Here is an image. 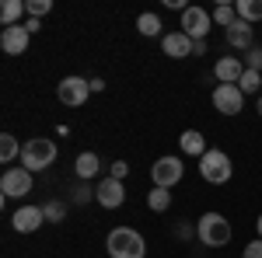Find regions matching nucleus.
I'll list each match as a JSON object with an SVG mask.
<instances>
[{"label":"nucleus","instance_id":"72a5a7b5","mask_svg":"<svg viewBox=\"0 0 262 258\" xmlns=\"http://www.w3.org/2000/svg\"><path fill=\"white\" fill-rule=\"evenodd\" d=\"M95 91H105V80H101V77L91 80V95H95Z\"/></svg>","mask_w":262,"mask_h":258},{"label":"nucleus","instance_id":"ddd939ff","mask_svg":"<svg viewBox=\"0 0 262 258\" xmlns=\"http://www.w3.org/2000/svg\"><path fill=\"white\" fill-rule=\"evenodd\" d=\"M192 45H196V42L189 39L185 32H168V35L161 39L164 56H171V60H185V56H192Z\"/></svg>","mask_w":262,"mask_h":258},{"label":"nucleus","instance_id":"1a4fd4ad","mask_svg":"<svg viewBox=\"0 0 262 258\" xmlns=\"http://www.w3.org/2000/svg\"><path fill=\"white\" fill-rule=\"evenodd\" d=\"M182 175H185V168H182L179 157H158L154 160V168H150V178L158 189H171V185H179Z\"/></svg>","mask_w":262,"mask_h":258},{"label":"nucleus","instance_id":"c85d7f7f","mask_svg":"<svg viewBox=\"0 0 262 258\" xmlns=\"http://www.w3.org/2000/svg\"><path fill=\"white\" fill-rule=\"evenodd\" d=\"M242 258H262V238H255L252 244H245Z\"/></svg>","mask_w":262,"mask_h":258},{"label":"nucleus","instance_id":"f3484780","mask_svg":"<svg viewBox=\"0 0 262 258\" xmlns=\"http://www.w3.org/2000/svg\"><path fill=\"white\" fill-rule=\"evenodd\" d=\"M21 14H28V0H4V7H0V25H4V28L25 25Z\"/></svg>","mask_w":262,"mask_h":258},{"label":"nucleus","instance_id":"20e7f679","mask_svg":"<svg viewBox=\"0 0 262 258\" xmlns=\"http://www.w3.org/2000/svg\"><path fill=\"white\" fill-rule=\"evenodd\" d=\"M200 175H203V181H210V185H227L231 175H234V164H231V157H227L224 150L210 147L200 157Z\"/></svg>","mask_w":262,"mask_h":258},{"label":"nucleus","instance_id":"423d86ee","mask_svg":"<svg viewBox=\"0 0 262 258\" xmlns=\"http://www.w3.org/2000/svg\"><path fill=\"white\" fill-rule=\"evenodd\" d=\"M210 28H213V14H210V11H203V7L182 11V32H185L192 42H203L206 35H210Z\"/></svg>","mask_w":262,"mask_h":258},{"label":"nucleus","instance_id":"a211bd4d","mask_svg":"<svg viewBox=\"0 0 262 258\" xmlns=\"http://www.w3.org/2000/svg\"><path fill=\"white\" fill-rule=\"evenodd\" d=\"M98 168H101V160L95 150H84V154H77V160H74V171H77V178H95L98 175Z\"/></svg>","mask_w":262,"mask_h":258},{"label":"nucleus","instance_id":"0eeeda50","mask_svg":"<svg viewBox=\"0 0 262 258\" xmlns=\"http://www.w3.org/2000/svg\"><path fill=\"white\" fill-rule=\"evenodd\" d=\"M0 192L4 199H21L32 192V171L28 168H7L0 175Z\"/></svg>","mask_w":262,"mask_h":258},{"label":"nucleus","instance_id":"412c9836","mask_svg":"<svg viewBox=\"0 0 262 258\" xmlns=\"http://www.w3.org/2000/svg\"><path fill=\"white\" fill-rule=\"evenodd\" d=\"M137 28H140V35L154 39V35H161V18H158L154 11H147V14H140V18H137Z\"/></svg>","mask_w":262,"mask_h":258},{"label":"nucleus","instance_id":"b1692460","mask_svg":"<svg viewBox=\"0 0 262 258\" xmlns=\"http://www.w3.org/2000/svg\"><path fill=\"white\" fill-rule=\"evenodd\" d=\"M18 154H21L18 139L11 136V133H4V136H0V160H4V164H11V160L18 157Z\"/></svg>","mask_w":262,"mask_h":258},{"label":"nucleus","instance_id":"2eb2a0df","mask_svg":"<svg viewBox=\"0 0 262 258\" xmlns=\"http://www.w3.org/2000/svg\"><path fill=\"white\" fill-rule=\"evenodd\" d=\"M227 45H231V49H245V53H248V49L255 45V39H252V25L238 18L231 28H227Z\"/></svg>","mask_w":262,"mask_h":258},{"label":"nucleus","instance_id":"7c9ffc66","mask_svg":"<svg viewBox=\"0 0 262 258\" xmlns=\"http://www.w3.org/2000/svg\"><path fill=\"white\" fill-rule=\"evenodd\" d=\"M175 238H182V241H192V238H196V227H185V223H182V227H175Z\"/></svg>","mask_w":262,"mask_h":258},{"label":"nucleus","instance_id":"2f4dec72","mask_svg":"<svg viewBox=\"0 0 262 258\" xmlns=\"http://www.w3.org/2000/svg\"><path fill=\"white\" fill-rule=\"evenodd\" d=\"M25 28H28V35H35V32L42 28V21L39 18H25Z\"/></svg>","mask_w":262,"mask_h":258},{"label":"nucleus","instance_id":"dca6fc26","mask_svg":"<svg viewBox=\"0 0 262 258\" xmlns=\"http://www.w3.org/2000/svg\"><path fill=\"white\" fill-rule=\"evenodd\" d=\"M179 147H182V154H189V157H203V154L210 150L200 129H185V133L179 136Z\"/></svg>","mask_w":262,"mask_h":258},{"label":"nucleus","instance_id":"473e14b6","mask_svg":"<svg viewBox=\"0 0 262 258\" xmlns=\"http://www.w3.org/2000/svg\"><path fill=\"white\" fill-rule=\"evenodd\" d=\"M192 56H206V39H203V42H196V45H192Z\"/></svg>","mask_w":262,"mask_h":258},{"label":"nucleus","instance_id":"39448f33","mask_svg":"<svg viewBox=\"0 0 262 258\" xmlns=\"http://www.w3.org/2000/svg\"><path fill=\"white\" fill-rule=\"evenodd\" d=\"M56 98L67 105V108H81L84 101L91 98V80L84 77H63L56 84Z\"/></svg>","mask_w":262,"mask_h":258},{"label":"nucleus","instance_id":"6e6552de","mask_svg":"<svg viewBox=\"0 0 262 258\" xmlns=\"http://www.w3.org/2000/svg\"><path fill=\"white\" fill-rule=\"evenodd\" d=\"M213 108L221 112V115H238L245 108V95L238 84H217L213 87Z\"/></svg>","mask_w":262,"mask_h":258},{"label":"nucleus","instance_id":"c756f323","mask_svg":"<svg viewBox=\"0 0 262 258\" xmlns=\"http://www.w3.org/2000/svg\"><path fill=\"white\" fill-rule=\"evenodd\" d=\"M126 175H129V164H126V160H116V164H112V178H126Z\"/></svg>","mask_w":262,"mask_h":258},{"label":"nucleus","instance_id":"5701e85b","mask_svg":"<svg viewBox=\"0 0 262 258\" xmlns=\"http://www.w3.org/2000/svg\"><path fill=\"white\" fill-rule=\"evenodd\" d=\"M238 87H242L245 98H248V95H259V87H262V74H259V70H245L242 80H238Z\"/></svg>","mask_w":262,"mask_h":258},{"label":"nucleus","instance_id":"aec40b11","mask_svg":"<svg viewBox=\"0 0 262 258\" xmlns=\"http://www.w3.org/2000/svg\"><path fill=\"white\" fill-rule=\"evenodd\" d=\"M234 7H238V18L248 21V25L252 21H262V0H238Z\"/></svg>","mask_w":262,"mask_h":258},{"label":"nucleus","instance_id":"f704fd0d","mask_svg":"<svg viewBox=\"0 0 262 258\" xmlns=\"http://www.w3.org/2000/svg\"><path fill=\"white\" fill-rule=\"evenodd\" d=\"M255 230H259V238H262V213H259V220H255Z\"/></svg>","mask_w":262,"mask_h":258},{"label":"nucleus","instance_id":"f257e3e1","mask_svg":"<svg viewBox=\"0 0 262 258\" xmlns=\"http://www.w3.org/2000/svg\"><path fill=\"white\" fill-rule=\"evenodd\" d=\"M105 251H108V258H143L147 255V241L133 227H116L105 238Z\"/></svg>","mask_w":262,"mask_h":258},{"label":"nucleus","instance_id":"4be33fe9","mask_svg":"<svg viewBox=\"0 0 262 258\" xmlns=\"http://www.w3.org/2000/svg\"><path fill=\"white\" fill-rule=\"evenodd\" d=\"M234 21H238V7H234V4H217V11H213V25L231 28Z\"/></svg>","mask_w":262,"mask_h":258},{"label":"nucleus","instance_id":"7ed1b4c3","mask_svg":"<svg viewBox=\"0 0 262 258\" xmlns=\"http://www.w3.org/2000/svg\"><path fill=\"white\" fill-rule=\"evenodd\" d=\"M56 143L53 139H46V136H35V139H28L25 147H21V168H28L32 175L35 171H46L53 160H56Z\"/></svg>","mask_w":262,"mask_h":258},{"label":"nucleus","instance_id":"f03ea898","mask_svg":"<svg viewBox=\"0 0 262 258\" xmlns=\"http://www.w3.org/2000/svg\"><path fill=\"white\" fill-rule=\"evenodd\" d=\"M196 238L206 244V248H224L227 241H231V223H227V217L224 213H203L200 220H196Z\"/></svg>","mask_w":262,"mask_h":258},{"label":"nucleus","instance_id":"4468645a","mask_svg":"<svg viewBox=\"0 0 262 258\" xmlns=\"http://www.w3.org/2000/svg\"><path fill=\"white\" fill-rule=\"evenodd\" d=\"M242 74H245V63L238 56H221L217 66H213V77L221 80V84H238Z\"/></svg>","mask_w":262,"mask_h":258},{"label":"nucleus","instance_id":"f8f14e48","mask_svg":"<svg viewBox=\"0 0 262 258\" xmlns=\"http://www.w3.org/2000/svg\"><path fill=\"white\" fill-rule=\"evenodd\" d=\"M11 223H14L18 234H35L42 223H46V209L42 206H21L18 213L11 217Z\"/></svg>","mask_w":262,"mask_h":258},{"label":"nucleus","instance_id":"cd10ccee","mask_svg":"<svg viewBox=\"0 0 262 258\" xmlns=\"http://www.w3.org/2000/svg\"><path fill=\"white\" fill-rule=\"evenodd\" d=\"M91 199H95V189H88V185H77V189H74V202H77V206L91 202Z\"/></svg>","mask_w":262,"mask_h":258},{"label":"nucleus","instance_id":"bb28decb","mask_svg":"<svg viewBox=\"0 0 262 258\" xmlns=\"http://www.w3.org/2000/svg\"><path fill=\"white\" fill-rule=\"evenodd\" d=\"M49 11H53L49 0H28V18H46Z\"/></svg>","mask_w":262,"mask_h":258},{"label":"nucleus","instance_id":"9b49d317","mask_svg":"<svg viewBox=\"0 0 262 258\" xmlns=\"http://www.w3.org/2000/svg\"><path fill=\"white\" fill-rule=\"evenodd\" d=\"M28 42H32V35H28L25 25H11V28L0 32V49H4L7 56H21V53L28 49Z\"/></svg>","mask_w":262,"mask_h":258},{"label":"nucleus","instance_id":"393cba45","mask_svg":"<svg viewBox=\"0 0 262 258\" xmlns=\"http://www.w3.org/2000/svg\"><path fill=\"white\" fill-rule=\"evenodd\" d=\"M42 209H46V220H49V223H63V217H67V206L56 202V199H53V202H46Z\"/></svg>","mask_w":262,"mask_h":258},{"label":"nucleus","instance_id":"a878e982","mask_svg":"<svg viewBox=\"0 0 262 258\" xmlns=\"http://www.w3.org/2000/svg\"><path fill=\"white\" fill-rule=\"evenodd\" d=\"M245 70H259L262 74V45H252L245 53Z\"/></svg>","mask_w":262,"mask_h":258},{"label":"nucleus","instance_id":"c9c22d12","mask_svg":"<svg viewBox=\"0 0 262 258\" xmlns=\"http://www.w3.org/2000/svg\"><path fill=\"white\" fill-rule=\"evenodd\" d=\"M255 112H259V115H262V95H259V101H255Z\"/></svg>","mask_w":262,"mask_h":258},{"label":"nucleus","instance_id":"6ab92c4d","mask_svg":"<svg viewBox=\"0 0 262 258\" xmlns=\"http://www.w3.org/2000/svg\"><path fill=\"white\" fill-rule=\"evenodd\" d=\"M147 206H150L154 213H164V209L171 206V189H158V185H154V189L147 192Z\"/></svg>","mask_w":262,"mask_h":258},{"label":"nucleus","instance_id":"9d476101","mask_svg":"<svg viewBox=\"0 0 262 258\" xmlns=\"http://www.w3.org/2000/svg\"><path fill=\"white\" fill-rule=\"evenodd\" d=\"M95 202H98L101 209H119L122 202H126V189H122V181L119 178H101L98 181V189H95Z\"/></svg>","mask_w":262,"mask_h":258}]
</instances>
